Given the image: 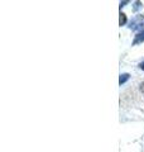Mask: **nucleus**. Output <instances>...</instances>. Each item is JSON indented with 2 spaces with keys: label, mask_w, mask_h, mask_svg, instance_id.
<instances>
[{
  "label": "nucleus",
  "mask_w": 144,
  "mask_h": 152,
  "mask_svg": "<svg viewBox=\"0 0 144 152\" xmlns=\"http://www.w3.org/2000/svg\"><path fill=\"white\" fill-rule=\"evenodd\" d=\"M129 77H130V75H129V74H121V75H120V79H119V84L120 85L125 84L129 80Z\"/></svg>",
  "instance_id": "2"
},
{
  "label": "nucleus",
  "mask_w": 144,
  "mask_h": 152,
  "mask_svg": "<svg viewBox=\"0 0 144 152\" xmlns=\"http://www.w3.org/2000/svg\"><path fill=\"white\" fill-rule=\"evenodd\" d=\"M139 67H140V69L144 71V61H143V62H140V64H139Z\"/></svg>",
  "instance_id": "6"
},
{
  "label": "nucleus",
  "mask_w": 144,
  "mask_h": 152,
  "mask_svg": "<svg viewBox=\"0 0 144 152\" xmlns=\"http://www.w3.org/2000/svg\"><path fill=\"white\" fill-rule=\"evenodd\" d=\"M127 23V15L124 13H120V18H119V24L120 26H124Z\"/></svg>",
  "instance_id": "3"
},
{
  "label": "nucleus",
  "mask_w": 144,
  "mask_h": 152,
  "mask_svg": "<svg viewBox=\"0 0 144 152\" xmlns=\"http://www.w3.org/2000/svg\"><path fill=\"white\" fill-rule=\"evenodd\" d=\"M143 7V4L140 3V1H135L134 3V8H133V10L134 12H137V10H139V9H140Z\"/></svg>",
  "instance_id": "4"
},
{
  "label": "nucleus",
  "mask_w": 144,
  "mask_h": 152,
  "mask_svg": "<svg viewBox=\"0 0 144 152\" xmlns=\"http://www.w3.org/2000/svg\"><path fill=\"white\" fill-rule=\"evenodd\" d=\"M127 3H128V1H121V3H120V9H121V8L124 7V5H125Z\"/></svg>",
  "instance_id": "7"
},
{
  "label": "nucleus",
  "mask_w": 144,
  "mask_h": 152,
  "mask_svg": "<svg viewBox=\"0 0 144 152\" xmlns=\"http://www.w3.org/2000/svg\"><path fill=\"white\" fill-rule=\"evenodd\" d=\"M140 91H142V93H144V81L140 84Z\"/></svg>",
  "instance_id": "5"
},
{
  "label": "nucleus",
  "mask_w": 144,
  "mask_h": 152,
  "mask_svg": "<svg viewBox=\"0 0 144 152\" xmlns=\"http://www.w3.org/2000/svg\"><path fill=\"white\" fill-rule=\"evenodd\" d=\"M140 42H144V31L138 33L135 39H134V42H133V45H138V43H140Z\"/></svg>",
  "instance_id": "1"
}]
</instances>
